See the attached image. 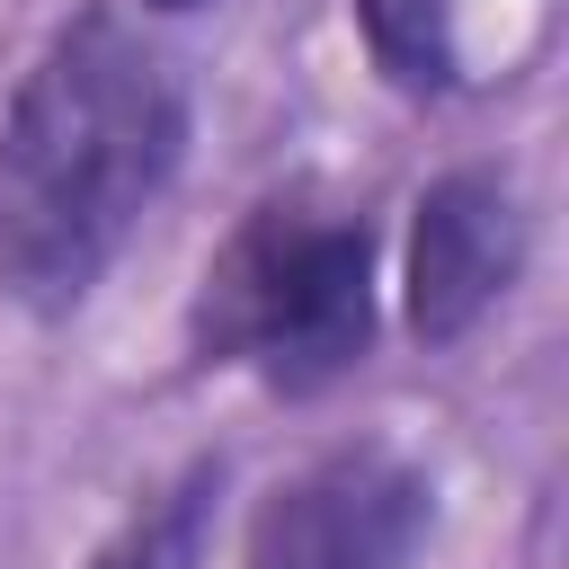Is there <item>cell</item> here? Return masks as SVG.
I'll use <instances>...</instances> for the list:
<instances>
[{"mask_svg": "<svg viewBox=\"0 0 569 569\" xmlns=\"http://www.w3.org/2000/svg\"><path fill=\"white\" fill-rule=\"evenodd\" d=\"M373 71L400 98H453L462 89V0H347Z\"/></svg>", "mask_w": 569, "mask_h": 569, "instance_id": "cell-5", "label": "cell"}, {"mask_svg": "<svg viewBox=\"0 0 569 569\" xmlns=\"http://www.w3.org/2000/svg\"><path fill=\"white\" fill-rule=\"evenodd\" d=\"M436 533V480L382 445H329L293 480H276L249 516L240 569H409L418 542Z\"/></svg>", "mask_w": 569, "mask_h": 569, "instance_id": "cell-3", "label": "cell"}, {"mask_svg": "<svg viewBox=\"0 0 569 569\" xmlns=\"http://www.w3.org/2000/svg\"><path fill=\"white\" fill-rule=\"evenodd\" d=\"M151 18H196V9H213V0H142Z\"/></svg>", "mask_w": 569, "mask_h": 569, "instance_id": "cell-7", "label": "cell"}, {"mask_svg": "<svg viewBox=\"0 0 569 569\" xmlns=\"http://www.w3.org/2000/svg\"><path fill=\"white\" fill-rule=\"evenodd\" d=\"M373 213L293 178L258 196L187 293V356L258 373L276 400H320L373 356Z\"/></svg>", "mask_w": 569, "mask_h": 569, "instance_id": "cell-2", "label": "cell"}, {"mask_svg": "<svg viewBox=\"0 0 569 569\" xmlns=\"http://www.w3.org/2000/svg\"><path fill=\"white\" fill-rule=\"evenodd\" d=\"M213 498H222V453H196L160 498H142L107 551L89 569H204V533H213Z\"/></svg>", "mask_w": 569, "mask_h": 569, "instance_id": "cell-6", "label": "cell"}, {"mask_svg": "<svg viewBox=\"0 0 569 569\" xmlns=\"http://www.w3.org/2000/svg\"><path fill=\"white\" fill-rule=\"evenodd\" d=\"M187 133L178 53L107 0L71 9L0 116V302L71 320L187 169Z\"/></svg>", "mask_w": 569, "mask_h": 569, "instance_id": "cell-1", "label": "cell"}, {"mask_svg": "<svg viewBox=\"0 0 569 569\" xmlns=\"http://www.w3.org/2000/svg\"><path fill=\"white\" fill-rule=\"evenodd\" d=\"M525 204L516 178L489 160H462L418 187L409 249H400V329L418 347H462L525 276Z\"/></svg>", "mask_w": 569, "mask_h": 569, "instance_id": "cell-4", "label": "cell"}]
</instances>
